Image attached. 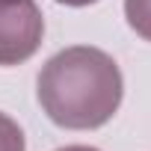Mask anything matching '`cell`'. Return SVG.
I'll return each mask as SVG.
<instances>
[{"label":"cell","instance_id":"obj_3","mask_svg":"<svg viewBox=\"0 0 151 151\" xmlns=\"http://www.w3.org/2000/svg\"><path fill=\"white\" fill-rule=\"evenodd\" d=\"M124 18L136 36L151 42V0H124Z\"/></svg>","mask_w":151,"mask_h":151},{"label":"cell","instance_id":"obj_4","mask_svg":"<svg viewBox=\"0 0 151 151\" xmlns=\"http://www.w3.org/2000/svg\"><path fill=\"white\" fill-rule=\"evenodd\" d=\"M0 151H27L21 124L6 113H0Z\"/></svg>","mask_w":151,"mask_h":151},{"label":"cell","instance_id":"obj_1","mask_svg":"<svg viewBox=\"0 0 151 151\" xmlns=\"http://www.w3.org/2000/svg\"><path fill=\"white\" fill-rule=\"evenodd\" d=\"M45 116L65 130H95L107 124L124 95L119 62L92 45H71L53 53L36 80Z\"/></svg>","mask_w":151,"mask_h":151},{"label":"cell","instance_id":"obj_5","mask_svg":"<svg viewBox=\"0 0 151 151\" xmlns=\"http://www.w3.org/2000/svg\"><path fill=\"white\" fill-rule=\"evenodd\" d=\"M56 3H62V6H74V9H80V6H92V3H98V0H56Z\"/></svg>","mask_w":151,"mask_h":151},{"label":"cell","instance_id":"obj_6","mask_svg":"<svg viewBox=\"0 0 151 151\" xmlns=\"http://www.w3.org/2000/svg\"><path fill=\"white\" fill-rule=\"evenodd\" d=\"M56 151H101V148H92V145H65V148H56Z\"/></svg>","mask_w":151,"mask_h":151},{"label":"cell","instance_id":"obj_2","mask_svg":"<svg viewBox=\"0 0 151 151\" xmlns=\"http://www.w3.org/2000/svg\"><path fill=\"white\" fill-rule=\"evenodd\" d=\"M45 39V15L36 0H0V65L27 62Z\"/></svg>","mask_w":151,"mask_h":151}]
</instances>
